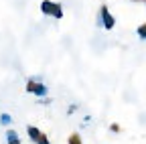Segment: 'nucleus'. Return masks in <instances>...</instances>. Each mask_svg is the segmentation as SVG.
Instances as JSON below:
<instances>
[{
  "label": "nucleus",
  "instance_id": "f03ea898",
  "mask_svg": "<svg viewBox=\"0 0 146 144\" xmlns=\"http://www.w3.org/2000/svg\"><path fill=\"white\" fill-rule=\"evenodd\" d=\"M102 19H104V27L110 31V29H114V25H116V21H114V16L110 14V10H108V6H102Z\"/></svg>",
  "mask_w": 146,
  "mask_h": 144
},
{
  "label": "nucleus",
  "instance_id": "39448f33",
  "mask_svg": "<svg viewBox=\"0 0 146 144\" xmlns=\"http://www.w3.org/2000/svg\"><path fill=\"white\" fill-rule=\"evenodd\" d=\"M69 144H81L79 134H71V136H69Z\"/></svg>",
  "mask_w": 146,
  "mask_h": 144
},
{
  "label": "nucleus",
  "instance_id": "9b49d317",
  "mask_svg": "<svg viewBox=\"0 0 146 144\" xmlns=\"http://www.w3.org/2000/svg\"><path fill=\"white\" fill-rule=\"evenodd\" d=\"M8 144H21V140H10Z\"/></svg>",
  "mask_w": 146,
  "mask_h": 144
},
{
  "label": "nucleus",
  "instance_id": "7ed1b4c3",
  "mask_svg": "<svg viewBox=\"0 0 146 144\" xmlns=\"http://www.w3.org/2000/svg\"><path fill=\"white\" fill-rule=\"evenodd\" d=\"M57 8H59V4L51 2V0H43V2H41V10H43L45 14H53V16H55V12H57Z\"/></svg>",
  "mask_w": 146,
  "mask_h": 144
},
{
  "label": "nucleus",
  "instance_id": "423d86ee",
  "mask_svg": "<svg viewBox=\"0 0 146 144\" xmlns=\"http://www.w3.org/2000/svg\"><path fill=\"white\" fill-rule=\"evenodd\" d=\"M138 37H140V39H146V23L138 27Z\"/></svg>",
  "mask_w": 146,
  "mask_h": 144
},
{
  "label": "nucleus",
  "instance_id": "f257e3e1",
  "mask_svg": "<svg viewBox=\"0 0 146 144\" xmlns=\"http://www.w3.org/2000/svg\"><path fill=\"white\" fill-rule=\"evenodd\" d=\"M27 92H31V94H36V96H47V87H45L43 83H39V81L31 79V81L27 83Z\"/></svg>",
  "mask_w": 146,
  "mask_h": 144
},
{
  "label": "nucleus",
  "instance_id": "0eeeda50",
  "mask_svg": "<svg viewBox=\"0 0 146 144\" xmlns=\"http://www.w3.org/2000/svg\"><path fill=\"white\" fill-rule=\"evenodd\" d=\"M6 138H8V142H10V140H18V134H16L14 130H8V132H6Z\"/></svg>",
  "mask_w": 146,
  "mask_h": 144
},
{
  "label": "nucleus",
  "instance_id": "9d476101",
  "mask_svg": "<svg viewBox=\"0 0 146 144\" xmlns=\"http://www.w3.org/2000/svg\"><path fill=\"white\" fill-rule=\"evenodd\" d=\"M110 130H112V132H120V126L118 124H112V128H110Z\"/></svg>",
  "mask_w": 146,
  "mask_h": 144
},
{
  "label": "nucleus",
  "instance_id": "6e6552de",
  "mask_svg": "<svg viewBox=\"0 0 146 144\" xmlns=\"http://www.w3.org/2000/svg\"><path fill=\"white\" fill-rule=\"evenodd\" d=\"M0 124H10V116L8 114H2V116H0Z\"/></svg>",
  "mask_w": 146,
  "mask_h": 144
},
{
  "label": "nucleus",
  "instance_id": "1a4fd4ad",
  "mask_svg": "<svg viewBox=\"0 0 146 144\" xmlns=\"http://www.w3.org/2000/svg\"><path fill=\"white\" fill-rule=\"evenodd\" d=\"M36 144H49V138H47L45 134H41V138L36 140Z\"/></svg>",
  "mask_w": 146,
  "mask_h": 144
},
{
  "label": "nucleus",
  "instance_id": "20e7f679",
  "mask_svg": "<svg viewBox=\"0 0 146 144\" xmlns=\"http://www.w3.org/2000/svg\"><path fill=\"white\" fill-rule=\"evenodd\" d=\"M27 132H29V136H31V140H33V142H36V140L41 138V134H43V132H39V128H35V126H29Z\"/></svg>",
  "mask_w": 146,
  "mask_h": 144
}]
</instances>
